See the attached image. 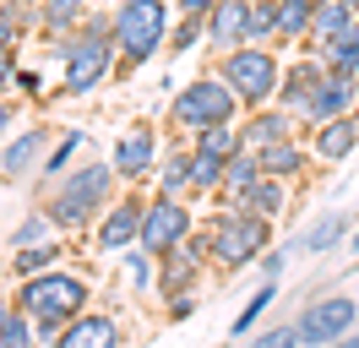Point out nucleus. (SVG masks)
<instances>
[{"label":"nucleus","instance_id":"nucleus-11","mask_svg":"<svg viewBox=\"0 0 359 348\" xmlns=\"http://www.w3.org/2000/svg\"><path fill=\"white\" fill-rule=\"evenodd\" d=\"M109 163H114V174H120V185H131V191H136V185H147V180L158 174V163H163L158 126H131V130H120Z\"/></svg>","mask_w":359,"mask_h":348},{"label":"nucleus","instance_id":"nucleus-38","mask_svg":"<svg viewBox=\"0 0 359 348\" xmlns=\"http://www.w3.org/2000/svg\"><path fill=\"white\" fill-rule=\"evenodd\" d=\"M17 71H22V65H17V49H11V55H0V98H11L6 87H17Z\"/></svg>","mask_w":359,"mask_h":348},{"label":"nucleus","instance_id":"nucleus-17","mask_svg":"<svg viewBox=\"0 0 359 348\" xmlns=\"http://www.w3.org/2000/svg\"><path fill=\"white\" fill-rule=\"evenodd\" d=\"M240 136H245L250 152H267V147H278V142H294V136H299V120H294L289 109L267 104V109H250V120L240 126Z\"/></svg>","mask_w":359,"mask_h":348},{"label":"nucleus","instance_id":"nucleus-16","mask_svg":"<svg viewBox=\"0 0 359 348\" xmlns=\"http://www.w3.org/2000/svg\"><path fill=\"white\" fill-rule=\"evenodd\" d=\"M348 234H354V218L332 207V213L311 218V223H305V229L289 239V250H294V256H327V250H337Z\"/></svg>","mask_w":359,"mask_h":348},{"label":"nucleus","instance_id":"nucleus-12","mask_svg":"<svg viewBox=\"0 0 359 348\" xmlns=\"http://www.w3.org/2000/svg\"><path fill=\"white\" fill-rule=\"evenodd\" d=\"M55 136H60V130H49V126L17 130V136L6 142V152H0L6 185H17V180H27V174H44V158H49V147H55Z\"/></svg>","mask_w":359,"mask_h":348},{"label":"nucleus","instance_id":"nucleus-18","mask_svg":"<svg viewBox=\"0 0 359 348\" xmlns=\"http://www.w3.org/2000/svg\"><path fill=\"white\" fill-rule=\"evenodd\" d=\"M55 348H120V321H114L109 310H82L55 337Z\"/></svg>","mask_w":359,"mask_h":348},{"label":"nucleus","instance_id":"nucleus-47","mask_svg":"<svg viewBox=\"0 0 359 348\" xmlns=\"http://www.w3.org/2000/svg\"><path fill=\"white\" fill-rule=\"evenodd\" d=\"M354 44H359V22H354ZM354 76H359V65H354Z\"/></svg>","mask_w":359,"mask_h":348},{"label":"nucleus","instance_id":"nucleus-1","mask_svg":"<svg viewBox=\"0 0 359 348\" xmlns=\"http://www.w3.org/2000/svg\"><path fill=\"white\" fill-rule=\"evenodd\" d=\"M114 191H120L114 163L109 158H88V163L66 169L55 185H44V213L60 223V234H82V229H93V223L104 218Z\"/></svg>","mask_w":359,"mask_h":348},{"label":"nucleus","instance_id":"nucleus-20","mask_svg":"<svg viewBox=\"0 0 359 348\" xmlns=\"http://www.w3.org/2000/svg\"><path fill=\"white\" fill-rule=\"evenodd\" d=\"M93 17V0H39V33L44 39H71Z\"/></svg>","mask_w":359,"mask_h":348},{"label":"nucleus","instance_id":"nucleus-39","mask_svg":"<svg viewBox=\"0 0 359 348\" xmlns=\"http://www.w3.org/2000/svg\"><path fill=\"white\" fill-rule=\"evenodd\" d=\"M17 39H22V27L0 11V55H11V49H17Z\"/></svg>","mask_w":359,"mask_h":348},{"label":"nucleus","instance_id":"nucleus-27","mask_svg":"<svg viewBox=\"0 0 359 348\" xmlns=\"http://www.w3.org/2000/svg\"><path fill=\"white\" fill-rule=\"evenodd\" d=\"M60 261H66V250H60V245H39V250H11V261H6V267H11V278H17V283H27V278L55 272Z\"/></svg>","mask_w":359,"mask_h":348},{"label":"nucleus","instance_id":"nucleus-2","mask_svg":"<svg viewBox=\"0 0 359 348\" xmlns=\"http://www.w3.org/2000/svg\"><path fill=\"white\" fill-rule=\"evenodd\" d=\"M11 304H17L27 321H33L39 343L55 348V337H60V332H66V326L93 304V288H88V278H82V272H71V267H55V272H44V278L17 283Z\"/></svg>","mask_w":359,"mask_h":348},{"label":"nucleus","instance_id":"nucleus-31","mask_svg":"<svg viewBox=\"0 0 359 348\" xmlns=\"http://www.w3.org/2000/svg\"><path fill=\"white\" fill-rule=\"evenodd\" d=\"M256 158H262V174H272V180H294L305 169V147L299 142H278V147L256 152Z\"/></svg>","mask_w":359,"mask_h":348},{"label":"nucleus","instance_id":"nucleus-26","mask_svg":"<svg viewBox=\"0 0 359 348\" xmlns=\"http://www.w3.org/2000/svg\"><path fill=\"white\" fill-rule=\"evenodd\" d=\"M120 283H126L131 294L158 288V256H153V250H142V245H131V250L120 256Z\"/></svg>","mask_w":359,"mask_h":348},{"label":"nucleus","instance_id":"nucleus-15","mask_svg":"<svg viewBox=\"0 0 359 348\" xmlns=\"http://www.w3.org/2000/svg\"><path fill=\"white\" fill-rule=\"evenodd\" d=\"M250 6H256V0H218V6L207 11V44H212L218 55H234V49H245Z\"/></svg>","mask_w":359,"mask_h":348},{"label":"nucleus","instance_id":"nucleus-29","mask_svg":"<svg viewBox=\"0 0 359 348\" xmlns=\"http://www.w3.org/2000/svg\"><path fill=\"white\" fill-rule=\"evenodd\" d=\"M311 22H316V6H305V0H278V44L311 39Z\"/></svg>","mask_w":359,"mask_h":348},{"label":"nucleus","instance_id":"nucleus-35","mask_svg":"<svg viewBox=\"0 0 359 348\" xmlns=\"http://www.w3.org/2000/svg\"><path fill=\"white\" fill-rule=\"evenodd\" d=\"M207 39V22H196V17H180V27L169 33V55H191L196 44Z\"/></svg>","mask_w":359,"mask_h":348},{"label":"nucleus","instance_id":"nucleus-23","mask_svg":"<svg viewBox=\"0 0 359 348\" xmlns=\"http://www.w3.org/2000/svg\"><path fill=\"white\" fill-rule=\"evenodd\" d=\"M82 147H88V130H82V126H60V136H55V147H49L44 174H39V180H44V185H55V180H60L66 169H76L71 158H76Z\"/></svg>","mask_w":359,"mask_h":348},{"label":"nucleus","instance_id":"nucleus-43","mask_svg":"<svg viewBox=\"0 0 359 348\" xmlns=\"http://www.w3.org/2000/svg\"><path fill=\"white\" fill-rule=\"evenodd\" d=\"M332 348H359V326H354V332H348V337H337Z\"/></svg>","mask_w":359,"mask_h":348},{"label":"nucleus","instance_id":"nucleus-44","mask_svg":"<svg viewBox=\"0 0 359 348\" xmlns=\"http://www.w3.org/2000/svg\"><path fill=\"white\" fill-rule=\"evenodd\" d=\"M0 6H39V0H0Z\"/></svg>","mask_w":359,"mask_h":348},{"label":"nucleus","instance_id":"nucleus-19","mask_svg":"<svg viewBox=\"0 0 359 348\" xmlns=\"http://www.w3.org/2000/svg\"><path fill=\"white\" fill-rule=\"evenodd\" d=\"M354 147H359V114H343V120H327L311 130V152L321 163H343V158H354Z\"/></svg>","mask_w":359,"mask_h":348},{"label":"nucleus","instance_id":"nucleus-48","mask_svg":"<svg viewBox=\"0 0 359 348\" xmlns=\"http://www.w3.org/2000/svg\"><path fill=\"white\" fill-rule=\"evenodd\" d=\"M6 310H11V304H6V300H0V321H6Z\"/></svg>","mask_w":359,"mask_h":348},{"label":"nucleus","instance_id":"nucleus-4","mask_svg":"<svg viewBox=\"0 0 359 348\" xmlns=\"http://www.w3.org/2000/svg\"><path fill=\"white\" fill-rule=\"evenodd\" d=\"M207 239H212V261L224 272H245L250 261L272 250V218H256L245 207H218L207 218Z\"/></svg>","mask_w":359,"mask_h":348},{"label":"nucleus","instance_id":"nucleus-25","mask_svg":"<svg viewBox=\"0 0 359 348\" xmlns=\"http://www.w3.org/2000/svg\"><path fill=\"white\" fill-rule=\"evenodd\" d=\"M354 11L348 6H337V0H321L316 6V22H311V44L321 49V44H332V39H343V33H354Z\"/></svg>","mask_w":359,"mask_h":348},{"label":"nucleus","instance_id":"nucleus-24","mask_svg":"<svg viewBox=\"0 0 359 348\" xmlns=\"http://www.w3.org/2000/svg\"><path fill=\"white\" fill-rule=\"evenodd\" d=\"M153 180H158V196H175V201H185V196H191V147H169Z\"/></svg>","mask_w":359,"mask_h":348},{"label":"nucleus","instance_id":"nucleus-46","mask_svg":"<svg viewBox=\"0 0 359 348\" xmlns=\"http://www.w3.org/2000/svg\"><path fill=\"white\" fill-rule=\"evenodd\" d=\"M348 245H354V250H359V223H354V234H348Z\"/></svg>","mask_w":359,"mask_h":348},{"label":"nucleus","instance_id":"nucleus-42","mask_svg":"<svg viewBox=\"0 0 359 348\" xmlns=\"http://www.w3.org/2000/svg\"><path fill=\"white\" fill-rule=\"evenodd\" d=\"M11 126H17V104H11V98H0V136H6Z\"/></svg>","mask_w":359,"mask_h":348},{"label":"nucleus","instance_id":"nucleus-7","mask_svg":"<svg viewBox=\"0 0 359 348\" xmlns=\"http://www.w3.org/2000/svg\"><path fill=\"white\" fill-rule=\"evenodd\" d=\"M234 114H240L234 87H229L224 76H196V82H185L175 93L169 126L175 130H207V126H234Z\"/></svg>","mask_w":359,"mask_h":348},{"label":"nucleus","instance_id":"nucleus-30","mask_svg":"<svg viewBox=\"0 0 359 348\" xmlns=\"http://www.w3.org/2000/svg\"><path fill=\"white\" fill-rule=\"evenodd\" d=\"M196 152H207V158H234V152L245 147V136H240V126H207V130H196V142H191Z\"/></svg>","mask_w":359,"mask_h":348},{"label":"nucleus","instance_id":"nucleus-28","mask_svg":"<svg viewBox=\"0 0 359 348\" xmlns=\"http://www.w3.org/2000/svg\"><path fill=\"white\" fill-rule=\"evenodd\" d=\"M272 304H278V283H262V288H256V294H250V300L240 304V310H234V326H229V332H234V337L245 343L250 332L262 326V316H267Z\"/></svg>","mask_w":359,"mask_h":348},{"label":"nucleus","instance_id":"nucleus-21","mask_svg":"<svg viewBox=\"0 0 359 348\" xmlns=\"http://www.w3.org/2000/svg\"><path fill=\"white\" fill-rule=\"evenodd\" d=\"M234 207H245V213L272 218V223H278V218L289 213V180H272V174H262V180H256V185H250V191L240 196Z\"/></svg>","mask_w":359,"mask_h":348},{"label":"nucleus","instance_id":"nucleus-10","mask_svg":"<svg viewBox=\"0 0 359 348\" xmlns=\"http://www.w3.org/2000/svg\"><path fill=\"white\" fill-rule=\"evenodd\" d=\"M142 218H147V196H114L104 218L93 223V250H104V256H126L131 245H142Z\"/></svg>","mask_w":359,"mask_h":348},{"label":"nucleus","instance_id":"nucleus-32","mask_svg":"<svg viewBox=\"0 0 359 348\" xmlns=\"http://www.w3.org/2000/svg\"><path fill=\"white\" fill-rule=\"evenodd\" d=\"M224 158H207V152L191 147V196H218L224 191Z\"/></svg>","mask_w":359,"mask_h":348},{"label":"nucleus","instance_id":"nucleus-5","mask_svg":"<svg viewBox=\"0 0 359 348\" xmlns=\"http://www.w3.org/2000/svg\"><path fill=\"white\" fill-rule=\"evenodd\" d=\"M114 17V49L126 65H147L158 49H169V0H120Z\"/></svg>","mask_w":359,"mask_h":348},{"label":"nucleus","instance_id":"nucleus-37","mask_svg":"<svg viewBox=\"0 0 359 348\" xmlns=\"http://www.w3.org/2000/svg\"><path fill=\"white\" fill-rule=\"evenodd\" d=\"M163 316H169V321H191V316H196V294H175V300H163Z\"/></svg>","mask_w":359,"mask_h":348},{"label":"nucleus","instance_id":"nucleus-6","mask_svg":"<svg viewBox=\"0 0 359 348\" xmlns=\"http://www.w3.org/2000/svg\"><path fill=\"white\" fill-rule=\"evenodd\" d=\"M218 76L234 87V98L245 109H267L278 104V87H283V60L272 49H234V55H218Z\"/></svg>","mask_w":359,"mask_h":348},{"label":"nucleus","instance_id":"nucleus-3","mask_svg":"<svg viewBox=\"0 0 359 348\" xmlns=\"http://www.w3.org/2000/svg\"><path fill=\"white\" fill-rule=\"evenodd\" d=\"M55 55H60V93L71 98H88L93 87L109 82L114 71V17L109 11H93L71 39H55Z\"/></svg>","mask_w":359,"mask_h":348},{"label":"nucleus","instance_id":"nucleus-22","mask_svg":"<svg viewBox=\"0 0 359 348\" xmlns=\"http://www.w3.org/2000/svg\"><path fill=\"white\" fill-rule=\"evenodd\" d=\"M39 245H60V223H55L44 207H33V213L6 234V250H39Z\"/></svg>","mask_w":359,"mask_h":348},{"label":"nucleus","instance_id":"nucleus-41","mask_svg":"<svg viewBox=\"0 0 359 348\" xmlns=\"http://www.w3.org/2000/svg\"><path fill=\"white\" fill-rule=\"evenodd\" d=\"M39 82H44L39 71H27V65H22V71H17V87H22V93H44V87H39Z\"/></svg>","mask_w":359,"mask_h":348},{"label":"nucleus","instance_id":"nucleus-40","mask_svg":"<svg viewBox=\"0 0 359 348\" xmlns=\"http://www.w3.org/2000/svg\"><path fill=\"white\" fill-rule=\"evenodd\" d=\"M218 0H180V17H196V22H207V11H212Z\"/></svg>","mask_w":359,"mask_h":348},{"label":"nucleus","instance_id":"nucleus-33","mask_svg":"<svg viewBox=\"0 0 359 348\" xmlns=\"http://www.w3.org/2000/svg\"><path fill=\"white\" fill-rule=\"evenodd\" d=\"M0 348H44V343H39V332H33V321H27L17 304H11L6 321H0Z\"/></svg>","mask_w":359,"mask_h":348},{"label":"nucleus","instance_id":"nucleus-34","mask_svg":"<svg viewBox=\"0 0 359 348\" xmlns=\"http://www.w3.org/2000/svg\"><path fill=\"white\" fill-rule=\"evenodd\" d=\"M245 348H305V343H299V326L294 321H278V326H256L245 337Z\"/></svg>","mask_w":359,"mask_h":348},{"label":"nucleus","instance_id":"nucleus-13","mask_svg":"<svg viewBox=\"0 0 359 348\" xmlns=\"http://www.w3.org/2000/svg\"><path fill=\"white\" fill-rule=\"evenodd\" d=\"M354 104H359V82L354 76H327V82L316 87V98L305 109H299V126H327V120H343V114H354Z\"/></svg>","mask_w":359,"mask_h":348},{"label":"nucleus","instance_id":"nucleus-8","mask_svg":"<svg viewBox=\"0 0 359 348\" xmlns=\"http://www.w3.org/2000/svg\"><path fill=\"white\" fill-rule=\"evenodd\" d=\"M299 326V343L305 348H332L337 337H348L359 326V300L354 294H321V300H305V310L294 316Z\"/></svg>","mask_w":359,"mask_h":348},{"label":"nucleus","instance_id":"nucleus-9","mask_svg":"<svg viewBox=\"0 0 359 348\" xmlns=\"http://www.w3.org/2000/svg\"><path fill=\"white\" fill-rule=\"evenodd\" d=\"M191 234H196V213H191L185 201H175V196H147V218H142V250L169 256V250H180Z\"/></svg>","mask_w":359,"mask_h":348},{"label":"nucleus","instance_id":"nucleus-49","mask_svg":"<svg viewBox=\"0 0 359 348\" xmlns=\"http://www.w3.org/2000/svg\"><path fill=\"white\" fill-rule=\"evenodd\" d=\"M305 6H321V0H305Z\"/></svg>","mask_w":359,"mask_h":348},{"label":"nucleus","instance_id":"nucleus-36","mask_svg":"<svg viewBox=\"0 0 359 348\" xmlns=\"http://www.w3.org/2000/svg\"><path fill=\"white\" fill-rule=\"evenodd\" d=\"M289 261H294V250H289V245H272L267 256L256 261V267H262V283H283V272H289Z\"/></svg>","mask_w":359,"mask_h":348},{"label":"nucleus","instance_id":"nucleus-14","mask_svg":"<svg viewBox=\"0 0 359 348\" xmlns=\"http://www.w3.org/2000/svg\"><path fill=\"white\" fill-rule=\"evenodd\" d=\"M327 76H332V71H327V65H321V55H299V60L294 65H283V87H278V109H289L294 120H299V109L311 104L316 98V87L327 82Z\"/></svg>","mask_w":359,"mask_h":348},{"label":"nucleus","instance_id":"nucleus-45","mask_svg":"<svg viewBox=\"0 0 359 348\" xmlns=\"http://www.w3.org/2000/svg\"><path fill=\"white\" fill-rule=\"evenodd\" d=\"M337 6H348V11H354V17H359V0H337Z\"/></svg>","mask_w":359,"mask_h":348}]
</instances>
